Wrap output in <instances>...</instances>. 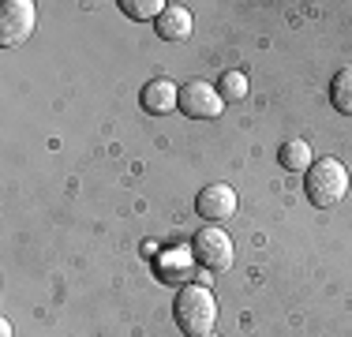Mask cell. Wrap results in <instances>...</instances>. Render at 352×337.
I'll use <instances>...</instances> for the list:
<instances>
[{
  "label": "cell",
  "instance_id": "obj_4",
  "mask_svg": "<svg viewBox=\"0 0 352 337\" xmlns=\"http://www.w3.org/2000/svg\"><path fill=\"white\" fill-rule=\"evenodd\" d=\"M176 109H180L184 116H191V120H214V116H221L225 101L210 83L188 79V83H180V101H176Z\"/></svg>",
  "mask_w": 352,
  "mask_h": 337
},
{
  "label": "cell",
  "instance_id": "obj_2",
  "mask_svg": "<svg viewBox=\"0 0 352 337\" xmlns=\"http://www.w3.org/2000/svg\"><path fill=\"white\" fill-rule=\"evenodd\" d=\"M307 199L311 206L326 210V206H338L349 191V168L338 162V157H318V162L307 168Z\"/></svg>",
  "mask_w": 352,
  "mask_h": 337
},
{
  "label": "cell",
  "instance_id": "obj_1",
  "mask_svg": "<svg viewBox=\"0 0 352 337\" xmlns=\"http://www.w3.org/2000/svg\"><path fill=\"white\" fill-rule=\"evenodd\" d=\"M176 326L184 337H210L217 323V300L206 285H184L173 303Z\"/></svg>",
  "mask_w": 352,
  "mask_h": 337
},
{
  "label": "cell",
  "instance_id": "obj_7",
  "mask_svg": "<svg viewBox=\"0 0 352 337\" xmlns=\"http://www.w3.org/2000/svg\"><path fill=\"white\" fill-rule=\"evenodd\" d=\"M176 101H180V87H176L173 79H150L146 87H142V109L154 113V116L173 113Z\"/></svg>",
  "mask_w": 352,
  "mask_h": 337
},
{
  "label": "cell",
  "instance_id": "obj_13",
  "mask_svg": "<svg viewBox=\"0 0 352 337\" xmlns=\"http://www.w3.org/2000/svg\"><path fill=\"white\" fill-rule=\"evenodd\" d=\"M217 94H221V101H240V98H248V75H244V72H225L221 83H217Z\"/></svg>",
  "mask_w": 352,
  "mask_h": 337
},
{
  "label": "cell",
  "instance_id": "obj_11",
  "mask_svg": "<svg viewBox=\"0 0 352 337\" xmlns=\"http://www.w3.org/2000/svg\"><path fill=\"white\" fill-rule=\"evenodd\" d=\"M157 274H162V281H184V277H191V259L184 251L162 255L157 259Z\"/></svg>",
  "mask_w": 352,
  "mask_h": 337
},
{
  "label": "cell",
  "instance_id": "obj_8",
  "mask_svg": "<svg viewBox=\"0 0 352 337\" xmlns=\"http://www.w3.org/2000/svg\"><path fill=\"white\" fill-rule=\"evenodd\" d=\"M191 27H195V19H191V12L184 4H169L162 15L154 19V30H157V38H165V41H184V38H191Z\"/></svg>",
  "mask_w": 352,
  "mask_h": 337
},
{
  "label": "cell",
  "instance_id": "obj_15",
  "mask_svg": "<svg viewBox=\"0 0 352 337\" xmlns=\"http://www.w3.org/2000/svg\"><path fill=\"white\" fill-rule=\"evenodd\" d=\"M210 337H214V334H210Z\"/></svg>",
  "mask_w": 352,
  "mask_h": 337
},
{
  "label": "cell",
  "instance_id": "obj_9",
  "mask_svg": "<svg viewBox=\"0 0 352 337\" xmlns=\"http://www.w3.org/2000/svg\"><path fill=\"white\" fill-rule=\"evenodd\" d=\"M311 146H307L304 139H289V142H281V150H278V162L281 168H289V173H307L315 162H311Z\"/></svg>",
  "mask_w": 352,
  "mask_h": 337
},
{
  "label": "cell",
  "instance_id": "obj_12",
  "mask_svg": "<svg viewBox=\"0 0 352 337\" xmlns=\"http://www.w3.org/2000/svg\"><path fill=\"white\" fill-rule=\"evenodd\" d=\"M165 0H120V12L128 15V19L135 23H146V19H157V15L165 12Z\"/></svg>",
  "mask_w": 352,
  "mask_h": 337
},
{
  "label": "cell",
  "instance_id": "obj_6",
  "mask_svg": "<svg viewBox=\"0 0 352 337\" xmlns=\"http://www.w3.org/2000/svg\"><path fill=\"white\" fill-rule=\"evenodd\" d=\"M195 214L210 225L229 221V217L236 214V191H232L229 184H206L195 199Z\"/></svg>",
  "mask_w": 352,
  "mask_h": 337
},
{
  "label": "cell",
  "instance_id": "obj_3",
  "mask_svg": "<svg viewBox=\"0 0 352 337\" xmlns=\"http://www.w3.org/2000/svg\"><path fill=\"white\" fill-rule=\"evenodd\" d=\"M191 259H195L203 270H210V274H221V270L232 266V240L225 229H217V225H203V229L195 232V240H191Z\"/></svg>",
  "mask_w": 352,
  "mask_h": 337
},
{
  "label": "cell",
  "instance_id": "obj_10",
  "mask_svg": "<svg viewBox=\"0 0 352 337\" xmlns=\"http://www.w3.org/2000/svg\"><path fill=\"white\" fill-rule=\"evenodd\" d=\"M330 105L341 116H352V67H341L330 79Z\"/></svg>",
  "mask_w": 352,
  "mask_h": 337
},
{
  "label": "cell",
  "instance_id": "obj_5",
  "mask_svg": "<svg viewBox=\"0 0 352 337\" xmlns=\"http://www.w3.org/2000/svg\"><path fill=\"white\" fill-rule=\"evenodd\" d=\"M34 23H38V12L30 0H8L0 8V45H19L34 34Z\"/></svg>",
  "mask_w": 352,
  "mask_h": 337
},
{
  "label": "cell",
  "instance_id": "obj_14",
  "mask_svg": "<svg viewBox=\"0 0 352 337\" xmlns=\"http://www.w3.org/2000/svg\"><path fill=\"white\" fill-rule=\"evenodd\" d=\"M0 337H12V323H8V318L0 323Z\"/></svg>",
  "mask_w": 352,
  "mask_h": 337
}]
</instances>
